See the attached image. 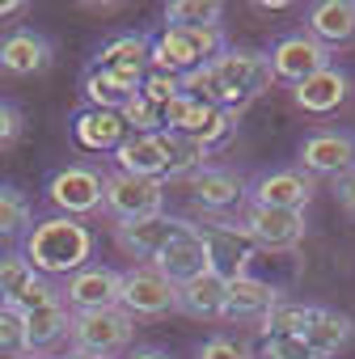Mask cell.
Instances as JSON below:
<instances>
[{
  "label": "cell",
  "instance_id": "cell-34",
  "mask_svg": "<svg viewBox=\"0 0 355 359\" xmlns=\"http://www.w3.org/2000/svg\"><path fill=\"white\" fill-rule=\"evenodd\" d=\"M182 93V76H169V72H156V68H148L144 72V81H140V97L148 102V106H165L169 97H178Z\"/></svg>",
  "mask_w": 355,
  "mask_h": 359
},
{
  "label": "cell",
  "instance_id": "cell-9",
  "mask_svg": "<svg viewBox=\"0 0 355 359\" xmlns=\"http://www.w3.org/2000/svg\"><path fill=\"white\" fill-rule=\"evenodd\" d=\"M300 169L309 177H347L355 173V135L351 131H313L300 144Z\"/></svg>",
  "mask_w": 355,
  "mask_h": 359
},
{
  "label": "cell",
  "instance_id": "cell-28",
  "mask_svg": "<svg viewBox=\"0 0 355 359\" xmlns=\"http://www.w3.org/2000/svg\"><path fill=\"white\" fill-rule=\"evenodd\" d=\"M148 47L144 34H114L98 51V68H148Z\"/></svg>",
  "mask_w": 355,
  "mask_h": 359
},
{
  "label": "cell",
  "instance_id": "cell-35",
  "mask_svg": "<svg viewBox=\"0 0 355 359\" xmlns=\"http://www.w3.org/2000/svg\"><path fill=\"white\" fill-rule=\"evenodd\" d=\"M55 300H60V287H55L51 279H43V275H34V279L26 283V292H22V296H18V300L9 304V309L26 317V313H34V309H43V304H55Z\"/></svg>",
  "mask_w": 355,
  "mask_h": 359
},
{
  "label": "cell",
  "instance_id": "cell-14",
  "mask_svg": "<svg viewBox=\"0 0 355 359\" xmlns=\"http://www.w3.org/2000/svg\"><path fill=\"white\" fill-rule=\"evenodd\" d=\"M182 224H187V220H173V216H165V212L144 216V220H119V224H114V241H119L131 258L152 262V258L169 245V237L182 229Z\"/></svg>",
  "mask_w": 355,
  "mask_h": 359
},
{
  "label": "cell",
  "instance_id": "cell-13",
  "mask_svg": "<svg viewBox=\"0 0 355 359\" xmlns=\"http://www.w3.org/2000/svg\"><path fill=\"white\" fill-rule=\"evenodd\" d=\"M267 60H271V72H275L279 81H292V85H300L304 76L330 68V51H326L317 39H309V34H288V39H279V43L267 51Z\"/></svg>",
  "mask_w": 355,
  "mask_h": 359
},
{
  "label": "cell",
  "instance_id": "cell-8",
  "mask_svg": "<svg viewBox=\"0 0 355 359\" xmlns=\"http://www.w3.org/2000/svg\"><path fill=\"white\" fill-rule=\"evenodd\" d=\"M119 292H123V275L114 266H81L60 287V300L72 313H93V309H119Z\"/></svg>",
  "mask_w": 355,
  "mask_h": 359
},
{
  "label": "cell",
  "instance_id": "cell-7",
  "mask_svg": "<svg viewBox=\"0 0 355 359\" xmlns=\"http://www.w3.org/2000/svg\"><path fill=\"white\" fill-rule=\"evenodd\" d=\"M208 68L216 72V81H220L229 93H237V97H246V102L262 97V93L271 89V81H275L267 51H233V47H229V51L216 55Z\"/></svg>",
  "mask_w": 355,
  "mask_h": 359
},
{
  "label": "cell",
  "instance_id": "cell-32",
  "mask_svg": "<svg viewBox=\"0 0 355 359\" xmlns=\"http://www.w3.org/2000/svg\"><path fill=\"white\" fill-rule=\"evenodd\" d=\"M30 279H34L30 262H26L22 254H5V258H0V304H13V300L26 292Z\"/></svg>",
  "mask_w": 355,
  "mask_h": 359
},
{
  "label": "cell",
  "instance_id": "cell-36",
  "mask_svg": "<svg viewBox=\"0 0 355 359\" xmlns=\"http://www.w3.org/2000/svg\"><path fill=\"white\" fill-rule=\"evenodd\" d=\"M22 351H26L22 313H13L9 304H0V355H22Z\"/></svg>",
  "mask_w": 355,
  "mask_h": 359
},
{
  "label": "cell",
  "instance_id": "cell-15",
  "mask_svg": "<svg viewBox=\"0 0 355 359\" xmlns=\"http://www.w3.org/2000/svg\"><path fill=\"white\" fill-rule=\"evenodd\" d=\"M51 60H55V51L39 30H13V34L0 39V72H9V76L47 72Z\"/></svg>",
  "mask_w": 355,
  "mask_h": 359
},
{
  "label": "cell",
  "instance_id": "cell-43",
  "mask_svg": "<svg viewBox=\"0 0 355 359\" xmlns=\"http://www.w3.org/2000/svg\"><path fill=\"white\" fill-rule=\"evenodd\" d=\"M127 359H169V355H165V351H152V346H148V351H135V355H127Z\"/></svg>",
  "mask_w": 355,
  "mask_h": 359
},
{
  "label": "cell",
  "instance_id": "cell-5",
  "mask_svg": "<svg viewBox=\"0 0 355 359\" xmlns=\"http://www.w3.org/2000/svg\"><path fill=\"white\" fill-rule=\"evenodd\" d=\"M203 233L208 245V271H216L220 279H237L250 275V262L258 254V245L250 241V233L233 220H212V224H195Z\"/></svg>",
  "mask_w": 355,
  "mask_h": 359
},
{
  "label": "cell",
  "instance_id": "cell-31",
  "mask_svg": "<svg viewBox=\"0 0 355 359\" xmlns=\"http://www.w3.org/2000/svg\"><path fill=\"white\" fill-rule=\"evenodd\" d=\"M85 97H89L93 110H123V102L135 97V93L127 85H119L106 68H89L85 72Z\"/></svg>",
  "mask_w": 355,
  "mask_h": 359
},
{
  "label": "cell",
  "instance_id": "cell-1",
  "mask_svg": "<svg viewBox=\"0 0 355 359\" xmlns=\"http://www.w3.org/2000/svg\"><path fill=\"white\" fill-rule=\"evenodd\" d=\"M22 258L43 279L47 275H76L93 258V233L72 216H47V220L30 224Z\"/></svg>",
  "mask_w": 355,
  "mask_h": 359
},
{
  "label": "cell",
  "instance_id": "cell-45",
  "mask_svg": "<svg viewBox=\"0 0 355 359\" xmlns=\"http://www.w3.org/2000/svg\"><path fill=\"white\" fill-rule=\"evenodd\" d=\"M55 359H98V355H81V351H68V355H55Z\"/></svg>",
  "mask_w": 355,
  "mask_h": 359
},
{
  "label": "cell",
  "instance_id": "cell-40",
  "mask_svg": "<svg viewBox=\"0 0 355 359\" xmlns=\"http://www.w3.org/2000/svg\"><path fill=\"white\" fill-rule=\"evenodd\" d=\"M18 135H22V114L9 102H0V148H9Z\"/></svg>",
  "mask_w": 355,
  "mask_h": 359
},
{
  "label": "cell",
  "instance_id": "cell-44",
  "mask_svg": "<svg viewBox=\"0 0 355 359\" xmlns=\"http://www.w3.org/2000/svg\"><path fill=\"white\" fill-rule=\"evenodd\" d=\"M13 359H55L51 351H22V355H13Z\"/></svg>",
  "mask_w": 355,
  "mask_h": 359
},
{
  "label": "cell",
  "instance_id": "cell-25",
  "mask_svg": "<svg viewBox=\"0 0 355 359\" xmlns=\"http://www.w3.org/2000/svg\"><path fill=\"white\" fill-rule=\"evenodd\" d=\"M68 317L72 313L64 309V300L26 313L22 317V325H26V351H51L55 342H64L68 338Z\"/></svg>",
  "mask_w": 355,
  "mask_h": 359
},
{
  "label": "cell",
  "instance_id": "cell-17",
  "mask_svg": "<svg viewBox=\"0 0 355 359\" xmlns=\"http://www.w3.org/2000/svg\"><path fill=\"white\" fill-rule=\"evenodd\" d=\"M309 39H317L326 51L355 43V0H321L309 9Z\"/></svg>",
  "mask_w": 355,
  "mask_h": 359
},
{
  "label": "cell",
  "instance_id": "cell-42",
  "mask_svg": "<svg viewBox=\"0 0 355 359\" xmlns=\"http://www.w3.org/2000/svg\"><path fill=\"white\" fill-rule=\"evenodd\" d=\"M30 5H26V0H0V22H5V18H22Z\"/></svg>",
  "mask_w": 355,
  "mask_h": 359
},
{
  "label": "cell",
  "instance_id": "cell-30",
  "mask_svg": "<svg viewBox=\"0 0 355 359\" xmlns=\"http://www.w3.org/2000/svg\"><path fill=\"white\" fill-rule=\"evenodd\" d=\"M220 18H225V5H216V0H173V5H165V22L182 30L220 26Z\"/></svg>",
  "mask_w": 355,
  "mask_h": 359
},
{
  "label": "cell",
  "instance_id": "cell-27",
  "mask_svg": "<svg viewBox=\"0 0 355 359\" xmlns=\"http://www.w3.org/2000/svg\"><path fill=\"white\" fill-rule=\"evenodd\" d=\"M309 313H313V304H300V300H275L258 321V330H262V338H296V334H304V325H309Z\"/></svg>",
  "mask_w": 355,
  "mask_h": 359
},
{
  "label": "cell",
  "instance_id": "cell-21",
  "mask_svg": "<svg viewBox=\"0 0 355 359\" xmlns=\"http://www.w3.org/2000/svg\"><path fill=\"white\" fill-rule=\"evenodd\" d=\"M225 292H229V279H220L216 271H203L178 287V309L191 317H225Z\"/></svg>",
  "mask_w": 355,
  "mask_h": 359
},
{
  "label": "cell",
  "instance_id": "cell-6",
  "mask_svg": "<svg viewBox=\"0 0 355 359\" xmlns=\"http://www.w3.org/2000/svg\"><path fill=\"white\" fill-rule=\"evenodd\" d=\"M119 309L135 321V317H165L178 309V287L152 271L148 262L135 271H123V292H119Z\"/></svg>",
  "mask_w": 355,
  "mask_h": 359
},
{
  "label": "cell",
  "instance_id": "cell-26",
  "mask_svg": "<svg viewBox=\"0 0 355 359\" xmlns=\"http://www.w3.org/2000/svg\"><path fill=\"white\" fill-rule=\"evenodd\" d=\"M156 144H161L165 177H191V173H199L203 161H208V148H199L195 140L178 135V131H156Z\"/></svg>",
  "mask_w": 355,
  "mask_h": 359
},
{
  "label": "cell",
  "instance_id": "cell-41",
  "mask_svg": "<svg viewBox=\"0 0 355 359\" xmlns=\"http://www.w3.org/2000/svg\"><path fill=\"white\" fill-rule=\"evenodd\" d=\"M334 195H338V208H342V212L355 220V173L338 177V191H334Z\"/></svg>",
  "mask_w": 355,
  "mask_h": 359
},
{
  "label": "cell",
  "instance_id": "cell-38",
  "mask_svg": "<svg viewBox=\"0 0 355 359\" xmlns=\"http://www.w3.org/2000/svg\"><path fill=\"white\" fill-rule=\"evenodd\" d=\"M199 359H254V351L237 338H208L199 346Z\"/></svg>",
  "mask_w": 355,
  "mask_h": 359
},
{
  "label": "cell",
  "instance_id": "cell-12",
  "mask_svg": "<svg viewBox=\"0 0 355 359\" xmlns=\"http://www.w3.org/2000/svg\"><path fill=\"white\" fill-rule=\"evenodd\" d=\"M241 229L250 233V241L258 250H296L309 233L304 224V212H283V208H254L246 212Z\"/></svg>",
  "mask_w": 355,
  "mask_h": 359
},
{
  "label": "cell",
  "instance_id": "cell-19",
  "mask_svg": "<svg viewBox=\"0 0 355 359\" xmlns=\"http://www.w3.org/2000/svg\"><path fill=\"white\" fill-rule=\"evenodd\" d=\"M191 191H195V203H199V208H208V212H225V208L241 203L246 182H241L233 169L203 165L199 173H191Z\"/></svg>",
  "mask_w": 355,
  "mask_h": 359
},
{
  "label": "cell",
  "instance_id": "cell-23",
  "mask_svg": "<svg viewBox=\"0 0 355 359\" xmlns=\"http://www.w3.org/2000/svg\"><path fill=\"white\" fill-rule=\"evenodd\" d=\"M114 169L131 173V177H161V182H165V161H161L156 135H127L114 148Z\"/></svg>",
  "mask_w": 355,
  "mask_h": 359
},
{
  "label": "cell",
  "instance_id": "cell-37",
  "mask_svg": "<svg viewBox=\"0 0 355 359\" xmlns=\"http://www.w3.org/2000/svg\"><path fill=\"white\" fill-rule=\"evenodd\" d=\"M254 359H313V351H309V342L300 334L296 338H262Z\"/></svg>",
  "mask_w": 355,
  "mask_h": 359
},
{
  "label": "cell",
  "instance_id": "cell-16",
  "mask_svg": "<svg viewBox=\"0 0 355 359\" xmlns=\"http://www.w3.org/2000/svg\"><path fill=\"white\" fill-rule=\"evenodd\" d=\"M300 338L309 342L313 359H330V355H338V351H347L355 342V321L347 313H338V309H317L313 304L309 325H304Z\"/></svg>",
  "mask_w": 355,
  "mask_h": 359
},
{
  "label": "cell",
  "instance_id": "cell-10",
  "mask_svg": "<svg viewBox=\"0 0 355 359\" xmlns=\"http://www.w3.org/2000/svg\"><path fill=\"white\" fill-rule=\"evenodd\" d=\"M313 177L304 169H271L258 173L254 187L246 191L254 208H283V212H304L313 203Z\"/></svg>",
  "mask_w": 355,
  "mask_h": 359
},
{
  "label": "cell",
  "instance_id": "cell-29",
  "mask_svg": "<svg viewBox=\"0 0 355 359\" xmlns=\"http://www.w3.org/2000/svg\"><path fill=\"white\" fill-rule=\"evenodd\" d=\"M34 224V208L18 187H0V237H26Z\"/></svg>",
  "mask_w": 355,
  "mask_h": 359
},
{
  "label": "cell",
  "instance_id": "cell-2",
  "mask_svg": "<svg viewBox=\"0 0 355 359\" xmlns=\"http://www.w3.org/2000/svg\"><path fill=\"white\" fill-rule=\"evenodd\" d=\"M131 330H135V321H131L123 309H93V313H72V317H68L72 351L98 355V359L119 355V351L131 342Z\"/></svg>",
  "mask_w": 355,
  "mask_h": 359
},
{
  "label": "cell",
  "instance_id": "cell-33",
  "mask_svg": "<svg viewBox=\"0 0 355 359\" xmlns=\"http://www.w3.org/2000/svg\"><path fill=\"white\" fill-rule=\"evenodd\" d=\"M119 118H123V127H131L135 135H156V131H161V110H156V106H148L140 93L123 102Z\"/></svg>",
  "mask_w": 355,
  "mask_h": 359
},
{
  "label": "cell",
  "instance_id": "cell-39",
  "mask_svg": "<svg viewBox=\"0 0 355 359\" xmlns=\"http://www.w3.org/2000/svg\"><path fill=\"white\" fill-rule=\"evenodd\" d=\"M191 106H195V97H191V93H178V97H169V102L161 106V131H182V123H187Z\"/></svg>",
  "mask_w": 355,
  "mask_h": 359
},
{
  "label": "cell",
  "instance_id": "cell-20",
  "mask_svg": "<svg viewBox=\"0 0 355 359\" xmlns=\"http://www.w3.org/2000/svg\"><path fill=\"white\" fill-rule=\"evenodd\" d=\"M72 135L85 152H114L123 140H127V127L119 118V110H81L72 118Z\"/></svg>",
  "mask_w": 355,
  "mask_h": 359
},
{
  "label": "cell",
  "instance_id": "cell-3",
  "mask_svg": "<svg viewBox=\"0 0 355 359\" xmlns=\"http://www.w3.org/2000/svg\"><path fill=\"white\" fill-rule=\"evenodd\" d=\"M102 208L119 220H144L165 212V182L161 177H131V173H106L102 182Z\"/></svg>",
  "mask_w": 355,
  "mask_h": 359
},
{
  "label": "cell",
  "instance_id": "cell-24",
  "mask_svg": "<svg viewBox=\"0 0 355 359\" xmlns=\"http://www.w3.org/2000/svg\"><path fill=\"white\" fill-rule=\"evenodd\" d=\"M275 300H279V292L267 279L237 275V279H229V292H225V317H262Z\"/></svg>",
  "mask_w": 355,
  "mask_h": 359
},
{
  "label": "cell",
  "instance_id": "cell-4",
  "mask_svg": "<svg viewBox=\"0 0 355 359\" xmlns=\"http://www.w3.org/2000/svg\"><path fill=\"white\" fill-rule=\"evenodd\" d=\"M102 182H106V173L93 169V165H64V169L51 173L47 199H51L64 216L81 220V216L102 212Z\"/></svg>",
  "mask_w": 355,
  "mask_h": 359
},
{
  "label": "cell",
  "instance_id": "cell-22",
  "mask_svg": "<svg viewBox=\"0 0 355 359\" xmlns=\"http://www.w3.org/2000/svg\"><path fill=\"white\" fill-rule=\"evenodd\" d=\"M233 123H237V114H229V110H220V106H208V102H195L178 135H187V140H195L199 148L212 152L216 144H225V140L233 135Z\"/></svg>",
  "mask_w": 355,
  "mask_h": 359
},
{
  "label": "cell",
  "instance_id": "cell-18",
  "mask_svg": "<svg viewBox=\"0 0 355 359\" xmlns=\"http://www.w3.org/2000/svg\"><path fill=\"white\" fill-rule=\"evenodd\" d=\"M347 89H351L347 72H338V68L330 64V68L304 76V81L292 89V97H296V106L309 110V114H330V110H338V106L347 102Z\"/></svg>",
  "mask_w": 355,
  "mask_h": 359
},
{
  "label": "cell",
  "instance_id": "cell-11",
  "mask_svg": "<svg viewBox=\"0 0 355 359\" xmlns=\"http://www.w3.org/2000/svg\"><path fill=\"white\" fill-rule=\"evenodd\" d=\"M148 266L161 271L173 287H182L187 279L203 275V271H208V245H203V233H199L195 224H182V229L169 237V245H165Z\"/></svg>",
  "mask_w": 355,
  "mask_h": 359
}]
</instances>
